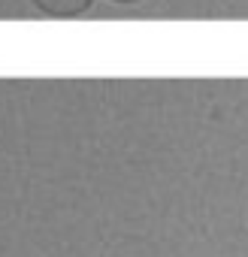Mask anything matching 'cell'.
Instances as JSON below:
<instances>
[{
    "mask_svg": "<svg viewBox=\"0 0 248 257\" xmlns=\"http://www.w3.org/2000/svg\"><path fill=\"white\" fill-rule=\"evenodd\" d=\"M34 10H40L43 16H52V19H76V16H85L94 0H31Z\"/></svg>",
    "mask_w": 248,
    "mask_h": 257,
    "instance_id": "obj_1",
    "label": "cell"
},
{
    "mask_svg": "<svg viewBox=\"0 0 248 257\" xmlns=\"http://www.w3.org/2000/svg\"><path fill=\"white\" fill-rule=\"evenodd\" d=\"M109 4H118V7H137V4H143V0H109Z\"/></svg>",
    "mask_w": 248,
    "mask_h": 257,
    "instance_id": "obj_2",
    "label": "cell"
}]
</instances>
